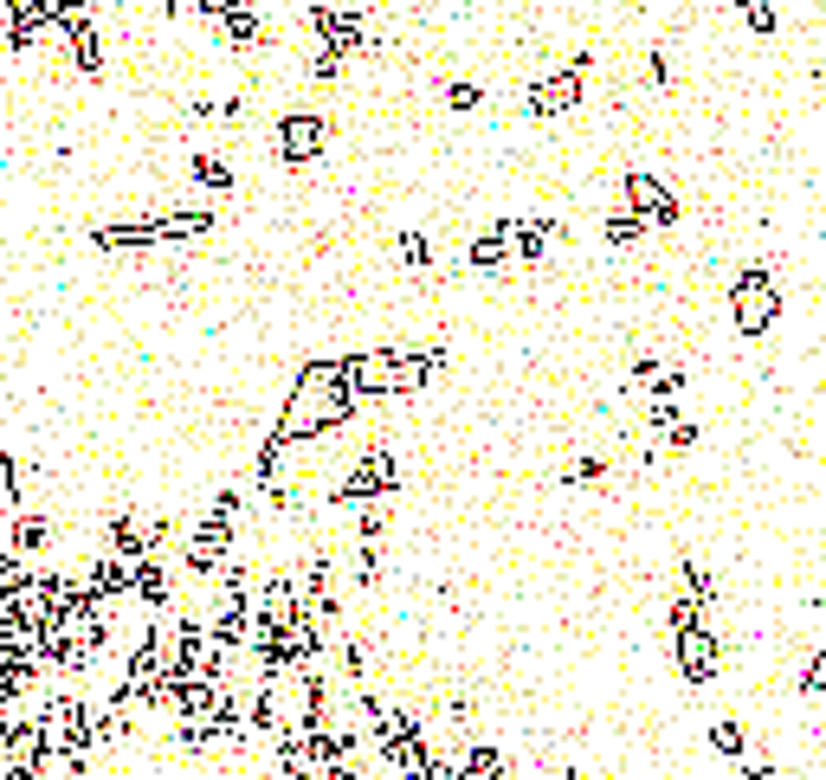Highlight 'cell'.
I'll return each mask as SVG.
<instances>
[{"mask_svg":"<svg viewBox=\"0 0 826 780\" xmlns=\"http://www.w3.org/2000/svg\"><path fill=\"white\" fill-rule=\"evenodd\" d=\"M775 316H782L775 264L768 259L736 264V278H730V323H736V335H743V342H762V335L775 330Z\"/></svg>","mask_w":826,"mask_h":780,"instance_id":"cell-1","label":"cell"},{"mask_svg":"<svg viewBox=\"0 0 826 780\" xmlns=\"http://www.w3.org/2000/svg\"><path fill=\"white\" fill-rule=\"evenodd\" d=\"M595 65H601V52H588V45L568 52L556 72L536 77V84L524 91V116L529 123H556V116H568L581 97H588V72H595Z\"/></svg>","mask_w":826,"mask_h":780,"instance_id":"cell-2","label":"cell"},{"mask_svg":"<svg viewBox=\"0 0 826 780\" xmlns=\"http://www.w3.org/2000/svg\"><path fill=\"white\" fill-rule=\"evenodd\" d=\"M401 490V465H394V451L388 446H369L349 471L337 478V490H330V503L337 510H355V503H381V497H394Z\"/></svg>","mask_w":826,"mask_h":780,"instance_id":"cell-3","label":"cell"},{"mask_svg":"<svg viewBox=\"0 0 826 780\" xmlns=\"http://www.w3.org/2000/svg\"><path fill=\"white\" fill-rule=\"evenodd\" d=\"M271 149H278V162H285V168H310L317 155L330 149V116L310 111V104L278 111V123H271Z\"/></svg>","mask_w":826,"mask_h":780,"instance_id":"cell-4","label":"cell"},{"mask_svg":"<svg viewBox=\"0 0 826 780\" xmlns=\"http://www.w3.org/2000/svg\"><path fill=\"white\" fill-rule=\"evenodd\" d=\"M620 207H633L652 232H672V226H684V200H678L659 175H646V168H627V175H620Z\"/></svg>","mask_w":826,"mask_h":780,"instance_id":"cell-5","label":"cell"},{"mask_svg":"<svg viewBox=\"0 0 826 780\" xmlns=\"http://www.w3.org/2000/svg\"><path fill=\"white\" fill-rule=\"evenodd\" d=\"M491 226L504 232L510 264H543V259H549V246L562 239V220H556V214H497Z\"/></svg>","mask_w":826,"mask_h":780,"instance_id":"cell-6","label":"cell"},{"mask_svg":"<svg viewBox=\"0 0 826 780\" xmlns=\"http://www.w3.org/2000/svg\"><path fill=\"white\" fill-rule=\"evenodd\" d=\"M672 658L684 684H716L723 670V645H716L711 620H691V626H672Z\"/></svg>","mask_w":826,"mask_h":780,"instance_id":"cell-7","label":"cell"},{"mask_svg":"<svg viewBox=\"0 0 826 780\" xmlns=\"http://www.w3.org/2000/svg\"><path fill=\"white\" fill-rule=\"evenodd\" d=\"M91 246H97V252H116V259H143V252H155L162 239H155V220H149V214H136V220H104V226H91Z\"/></svg>","mask_w":826,"mask_h":780,"instance_id":"cell-8","label":"cell"},{"mask_svg":"<svg viewBox=\"0 0 826 780\" xmlns=\"http://www.w3.org/2000/svg\"><path fill=\"white\" fill-rule=\"evenodd\" d=\"M214 39H220V52H265V45H271V27H265L259 0L220 13V20H214Z\"/></svg>","mask_w":826,"mask_h":780,"instance_id":"cell-9","label":"cell"},{"mask_svg":"<svg viewBox=\"0 0 826 780\" xmlns=\"http://www.w3.org/2000/svg\"><path fill=\"white\" fill-rule=\"evenodd\" d=\"M149 220L162 246H194V239H207L220 226V214L214 207H149Z\"/></svg>","mask_w":826,"mask_h":780,"instance_id":"cell-10","label":"cell"},{"mask_svg":"<svg viewBox=\"0 0 826 780\" xmlns=\"http://www.w3.org/2000/svg\"><path fill=\"white\" fill-rule=\"evenodd\" d=\"M130 600L143 606V613H168L175 606V568L162 555H143L136 561V587H130Z\"/></svg>","mask_w":826,"mask_h":780,"instance_id":"cell-11","label":"cell"},{"mask_svg":"<svg viewBox=\"0 0 826 780\" xmlns=\"http://www.w3.org/2000/svg\"><path fill=\"white\" fill-rule=\"evenodd\" d=\"M7 549L20 561H39L52 549V517H39V510H13L7 517Z\"/></svg>","mask_w":826,"mask_h":780,"instance_id":"cell-12","label":"cell"},{"mask_svg":"<svg viewBox=\"0 0 826 780\" xmlns=\"http://www.w3.org/2000/svg\"><path fill=\"white\" fill-rule=\"evenodd\" d=\"M188 181L200 187V194H214V200H220V194H233V187H239V175H233V162H226L220 149H194L188 155Z\"/></svg>","mask_w":826,"mask_h":780,"instance_id":"cell-13","label":"cell"},{"mask_svg":"<svg viewBox=\"0 0 826 780\" xmlns=\"http://www.w3.org/2000/svg\"><path fill=\"white\" fill-rule=\"evenodd\" d=\"M465 271H478V278H497V271H510V246H504V232L485 226L472 246H465Z\"/></svg>","mask_w":826,"mask_h":780,"instance_id":"cell-14","label":"cell"},{"mask_svg":"<svg viewBox=\"0 0 826 780\" xmlns=\"http://www.w3.org/2000/svg\"><path fill=\"white\" fill-rule=\"evenodd\" d=\"M678 594H691L698 606H704V613H711V606H716V574L704 568V561L684 555V561H678Z\"/></svg>","mask_w":826,"mask_h":780,"instance_id":"cell-15","label":"cell"},{"mask_svg":"<svg viewBox=\"0 0 826 780\" xmlns=\"http://www.w3.org/2000/svg\"><path fill=\"white\" fill-rule=\"evenodd\" d=\"M704 736H711V748L723 755V761H743V755H750V729H743L736 716H716Z\"/></svg>","mask_w":826,"mask_h":780,"instance_id":"cell-16","label":"cell"},{"mask_svg":"<svg viewBox=\"0 0 826 780\" xmlns=\"http://www.w3.org/2000/svg\"><path fill=\"white\" fill-rule=\"evenodd\" d=\"M394 264H401V271H433V239H426V232H394Z\"/></svg>","mask_w":826,"mask_h":780,"instance_id":"cell-17","label":"cell"},{"mask_svg":"<svg viewBox=\"0 0 826 780\" xmlns=\"http://www.w3.org/2000/svg\"><path fill=\"white\" fill-rule=\"evenodd\" d=\"M601 232H607V246H620V252H627V246H639V239H646L652 226L639 220L633 207H613V214H607V220H601Z\"/></svg>","mask_w":826,"mask_h":780,"instance_id":"cell-18","label":"cell"},{"mask_svg":"<svg viewBox=\"0 0 826 780\" xmlns=\"http://www.w3.org/2000/svg\"><path fill=\"white\" fill-rule=\"evenodd\" d=\"M736 20H743L755 39H775V33H782V7H775V0H736Z\"/></svg>","mask_w":826,"mask_h":780,"instance_id":"cell-19","label":"cell"},{"mask_svg":"<svg viewBox=\"0 0 826 780\" xmlns=\"http://www.w3.org/2000/svg\"><path fill=\"white\" fill-rule=\"evenodd\" d=\"M440 104H446L452 116H472V111H485V84H472V77H446Z\"/></svg>","mask_w":826,"mask_h":780,"instance_id":"cell-20","label":"cell"},{"mask_svg":"<svg viewBox=\"0 0 826 780\" xmlns=\"http://www.w3.org/2000/svg\"><path fill=\"white\" fill-rule=\"evenodd\" d=\"M303 72H310V84H342V72H349V59H342V52H330V45H310Z\"/></svg>","mask_w":826,"mask_h":780,"instance_id":"cell-21","label":"cell"},{"mask_svg":"<svg viewBox=\"0 0 826 780\" xmlns=\"http://www.w3.org/2000/svg\"><path fill=\"white\" fill-rule=\"evenodd\" d=\"M801 697H820L826 704V645H807V658H801Z\"/></svg>","mask_w":826,"mask_h":780,"instance_id":"cell-22","label":"cell"},{"mask_svg":"<svg viewBox=\"0 0 826 780\" xmlns=\"http://www.w3.org/2000/svg\"><path fill=\"white\" fill-rule=\"evenodd\" d=\"M562 483H568V490H581V483H607V458H601V451H581V458H568V465H562Z\"/></svg>","mask_w":826,"mask_h":780,"instance_id":"cell-23","label":"cell"},{"mask_svg":"<svg viewBox=\"0 0 826 780\" xmlns=\"http://www.w3.org/2000/svg\"><path fill=\"white\" fill-rule=\"evenodd\" d=\"M388 497H381V503H355V542H381V535H388Z\"/></svg>","mask_w":826,"mask_h":780,"instance_id":"cell-24","label":"cell"},{"mask_svg":"<svg viewBox=\"0 0 826 780\" xmlns=\"http://www.w3.org/2000/svg\"><path fill=\"white\" fill-rule=\"evenodd\" d=\"M239 510H246V483H220V490H214V503H207V517L233 522V529H239Z\"/></svg>","mask_w":826,"mask_h":780,"instance_id":"cell-25","label":"cell"},{"mask_svg":"<svg viewBox=\"0 0 826 780\" xmlns=\"http://www.w3.org/2000/svg\"><path fill=\"white\" fill-rule=\"evenodd\" d=\"M355 587L362 594L381 587V542H355Z\"/></svg>","mask_w":826,"mask_h":780,"instance_id":"cell-26","label":"cell"},{"mask_svg":"<svg viewBox=\"0 0 826 780\" xmlns=\"http://www.w3.org/2000/svg\"><path fill=\"white\" fill-rule=\"evenodd\" d=\"M698 439H704V426H698V419H678V426H665V433H659V446L672 451V458L698 451Z\"/></svg>","mask_w":826,"mask_h":780,"instance_id":"cell-27","label":"cell"},{"mask_svg":"<svg viewBox=\"0 0 826 780\" xmlns=\"http://www.w3.org/2000/svg\"><path fill=\"white\" fill-rule=\"evenodd\" d=\"M684 381H691V374L678 368V362H665V368H659V381H652L646 394H652V401H678V394H684Z\"/></svg>","mask_w":826,"mask_h":780,"instance_id":"cell-28","label":"cell"},{"mask_svg":"<svg viewBox=\"0 0 826 780\" xmlns=\"http://www.w3.org/2000/svg\"><path fill=\"white\" fill-rule=\"evenodd\" d=\"M678 419H684V407H678V401H652V407H646V433L659 439V433H665V426H678Z\"/></svg>","mask_w":826,"mask_h":780,"instance_id":"cell-29","label":"cell"},{"mask_svg":"<svg viewBox=\"0 0 826 780\" xmlns=\"http://www.w3.org/2000/svg\"><path fill=\"white\" fill-rule=\"evenodd\" d=\"M672 59H665V52H646V84H652V91H672Z\"/></svg>","mask_w":826,"mask_h":780,"instance_id":"cell-30","label":"cell"},{"mask_svg":"<svg viewBox=\"0 0 826 780\" xmlns=\"http://www.w3.org/2000/svg\"><path fill=\"white\" fill-rule=\"evenodd\" d=\"M736 774H743V780H775V761H768L762 748H750V755L736 761Z\"/></svg>","mask_w":826,"mask_h":780,"instance_id":"cell-31","label":"cell"},{"mask_svg":"<svg viewBox=\"0 0 826 780\" xmlns=\"http://www.w3.org/2000/svg\"><path fill=\"white\" fill-rule=\"evenodd\" d=\"M78 7H84V13H104V7H116V0H78Z\"/></svg>","mask_w":826,"mask_h":780,"instance_id":"cell-32","label":"cell"}]
</instances>
